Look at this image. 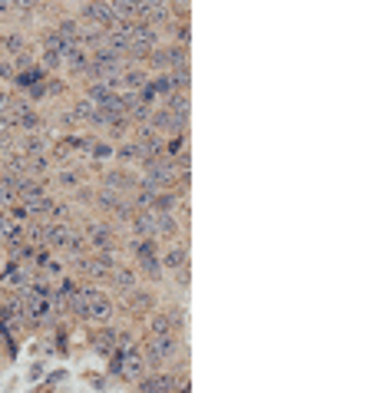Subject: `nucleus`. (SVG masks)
Wrapping results in <instances>:
<instances>
[{"label": "nucleus", "mask_w": 370, "mask_h": 393, "mask_svg": "<svg viewBox=\"0 0 370 393\" xmlns=\"http://www.w3.org/2000/svg\"><path fill=\"white\" fill-rule=\"evenodd\" d=\"M79 231H83V238H87L89 252H106V248H120V252H122L120 228H116L109 219H103V215L83 219V221H79Z\"/></svg>", "instance_id": "obj_1"}, {"label": "nucleus", "mask_w": 370, "mask_h": 393, "mask_svg": "<svg viewBox=\"0 0 370 393\" xmlns=\"http://www.w3.org/2000/svg\"><path fill=\"white\" fill-rule=\"evenodd\" d=\"M30 44V37L20 30V27H7V30H0V56H17L20 50H27Z\"/></svg>", "instance_id": "obj_11"}, {"label": "nucleus", "mask_w": 370, "mask_h": 393, "mask_svg": "<svg viewBox=\"0 0 370 393\" xmlns=\"http://www.w3.org/2000/svg\"><path fill=\"white\" fill-rule=\"evenodd\" d=\"M77 17H79V23H96V27H103V30H109L113 23L120 20L116 11L109 7V0H79Z\"/></svg>", "instance_id": "obj_5"}, {"label": "nucleus", "mask_w": 370, "mask_h": 393, "mask_svg": "<svg viewBox=\"0 0 370 393\" xmlns=\"http://www.w3.org/2000/svg\"><path fill=\"white\" fill-rule=\"evenodd\" d=\"M53 169H56V165H53V159H50V153L27 155V175H33V179H46Z\"/></svg>", "instance_id": "obj_18"}, {"label": "nucleus", "mask_w": 370, "mask_h": 393, "mask_svg": "<svg viewBox=\"0 0 370 393\" xmlns=\"http://www.w3.org/2000/svg\"><path fill=\"white\" fill-rule=\"evenodd\" d=\"M103 40H106V30H103V27H96V23H83V27H79L77 44L83 46V50H96V46H103Z\"/></svg>", "instance_id": "obj_17"}, {"label": "nucleus", "mask_w": 370, "mask_h": 393, "mask_svg": "<svg viewBox=\"0 0 370 393\" xmlns=\"http://www.w3.org/2000/svg\"><path fill=\"white\" fill-rule=\"evenodd\" d=\"M165 334H175L172 324H169V317H165L162 304L155 307V311H149V314L142 317V334L139 337H165Z\"/></svg>", "instance_id": "obj_10"}, {"label": "nucleus", "mask_w": 370, "mask_h": 393, "mask_svg": "<svg viewBox=\"0 0 370 393\" xmlns=\"http://www.w3.org/2000/svg\"><path fill=\"white\" fill-rule=\"evenodd\" d=\"M165 60H169V70L179 63H189V46L182 44H165Z\"/></svg>", "instance_id": "obj_27"}, {"label": "nucleus", "mask_w": 370, "mask_h": 393, "mask_svg": "<svg viewBox=\"0 0 370 393\" xmlns=\"http://www.w3.org/2000/svg\"><path fill=\"white\" fill-rule=\"evenodd\" d=\"M11 13H13V4L11 0H0V20H7Z\"/></svg>", "instance_id": "obj_35"}, {"label": "nucleus", "mask_w": 370, "mask_h": 393, "mask_svg": "<svg viewBox=\"0 0 370 393\" xmlns=\"http://www.w3.org/2000/svg\"><path fill=\"white\" fill-rule=\"evenodd\" d=\"M136 271H139L142 281H149L153 288H162L165 284V271H162V264H159V255H142V258H136Z\"/></svg>", "instance_id": "obj_12"}, {"label": "nucleus", "mask_w": 370, "mask_h": 393, "mask_svg": "<svg viewBox=\"0 0 370 393\" xmlns=\"http://www.w3.org/2000/svg\"><path fill=\"white\" fill-rule=\"evenodd\" d=\"M11 202H17V195H13L11 188L4 186V179H0V208H7V205H11Z\"/></svg>", "instance_id": "obj_33"}, {"label": "nucleus", "mask_w": 370, "mask_h": 393, "mask_svg": "<svg viewBox=\"0 0 370 393\" xmlns=\"http://www.w3.org/2000/svg\"><path fill=\"white\" fill-rule=\"evenodd\" d=\"M70 110H73V116H77L79 126H87L89 116H93V110H96V106H93V103H89L87 96H77L73 103H70Z\"/></svg>", "instance_id": "obj_25"}, {"label": "nucleus", "mask_w": 370, "mask_h": 393, "mask_svg": "<svg viewBox=\"0 0 370 393\" xmlns=\"http://www.w3.org/2000/svg\"><path fill=\"white\" fill-rule=\"evenodd\" d=\"M13 4V13H33L40 7V0H11Z\"/></svg>", "instance_id": "obj_32"}, {"label": "nucleus", "mask_w": 370, "mask_h": 393, "mask_svg": "<svg viewBox=\"0 0 370 393\" xmlns=\"http://www.w3.org/2000/svg\"><path fill=\"white\" fill-rule=\"evenodd\" d=\"M44 89H46V99H63L66 93H70V79H63L60 73H53V77H46L44 79Z\"/></svg>", "instance_id": "obj_22"}, {"label": "nucleus", "mask_w": 370, "mask_h": 393, "mask_svg": "<svg viewBox=\"0 0 370 393\" xmlns=\"http://www.w3.org/2000/svg\"><path fill=\"white\" fill-rule=\"evenodd\" d=\"M159 103H162L169 112H182V110H189V106H192V96H189V89H172V93H169V96H162Z\"/></svg>", "instance_id": "obj_21"}, {"label": "nucleus", "mask_w": 370, "mask_h": 393, "mask_svg": "<svg viewBox=\"0 0 370 393\" xmlns=\"http://www.w3.org/2000/svg\"><path fill=\"white\" fill-rule=\"evenodd\" d=\"M162 311H165V317H169V324H172L175 334H185V328H189V311H185V301H169V304L162 301Z\"/></svg>", "instance_id": "obj_16"}, {"label": "nucleus", "mask_w": 370, "mask_h": 393, "mask_svg": "<svg viewBox=\"0 0 370 393\" xmlns=\"http://www.w3.org/2000/svg\"><path fill=\"white\" fill-rule=\"evenodd\" d=\"M159 264H162L165 278H172L175 271L189 268V264H192V258H189V235H182V238H172V241H165L162 248H159Z\"/></svg>", "instance_id": "obj_3"}, {"label": "nucleus", "mask_w": 370, "mask_h": 393, "mask_svg": "<svg viewBox=\"0 0 370 393\" xmlns=\"http://www.w3.org/2000/svg\"><path fill=\"white\" fill-rule=\"evenodd\" d=\"M11 96H13V93H7V89L0 86V112H7V110H11Z\"/></svg>", "instance_id": "obj_34"}, {"label": "nucleus", "mask_w": 370, "mask_h": 393, "mask_svg": "<svg viewBox=\"0 0 370 393\" xmlns=\"http://www.w3.org/2000/svg\"><path fill=\"white\" fill-rule=\"evenodd\" d=\"M7 225H11V215H7V208H0V235L7 231Z\"/></svg>", "instance_id": "obj_36"}, {"label": "nucleus", "mask_w": 370, "mask_h": 393, "mask_svg": "<svg viewBox=\"0 0 370 393\" xmlns=\"http://www.w3.org/2000/svg\"><path fill=\"white\" fill-rule=\"evenodd\" d=\"M129 44L142 46V50H153V46L165 44V37H162V30H159V27H153V23H146V20H132Z\"/></svg>", "instance_id": "obj_9"}, {"label": "nucleus", "mask_w": 370, "mask_h": 393, "mask_svg": "<svg viewBox=\"0 0 370 393\" xmlns=\"http://www.w3.org/2000/svg\"><path fill=\"white\" fill-rule=\"evenodd\" d=\"M40 274H46V278H60V274H66V264L53 255V258H50V262L44 264V271H40Z\"/></svg>", "instance_id": "obj_31"}, {"label": "nucleus", "mask_w": 370, "mask_h": 393, "mask_svg": "<svg viewBox=\"0 0 370 393\" xmlns=\"http://www.w3.org/2000/svg\"><path fill=\"white\" fill-rule=\"evenodd\" d=\"M37 63H40V66L46 70V77H53V73H63V56L53 53V50H40Z\"/></svg>", "instance_id": "obj_23"}, {"label": "nucleus", "mask_w": 370, "mask_h": 393, "mask_svg": "<svg viewBox=\"0 0 370 393\" xmlns=\"http://www.w3.org/2000/svg\"><path fill=\"white\" fill-rule=\"evenodd\" d=\"M99 357H113L116 350V324H96V337H93Z\"/></svg>", "instance_id": "obj_15"}, {"label": "nucleus", "mask_w": 370, "mask_h": 393, "mask_svg": "<svg viewBox=\"0 0 370 393\" xmlns=\"http://www.w3.org/2000/svg\"><path fill=\"white\" fill-rule=\"evenodd\" d=\"M159 304H162L159 288H153V284H139L136 291L122 295V307H116V311L126 314V317H132V321H142V317L149 314V311H155Z\"/></svg>", "instance_id": "obj_2"}, {"label": "nucleus", "mask_w": 370, "mask_h": 393, "mask_svg": "<svg viewBox=\"0 0 370 393\" xmlns=\"http://www.w3.org/2000/svg\"><path fill=\"white\" fill-rule=\"evenodd\" d=\"M13 77H17V66H13L11 56H0V83H7L11 86Z\"/></svg>", "instance_id": "obj_29"}, {"label": "nucleus", "mask_w": 370, "mask_h": 393, "mask_svg": "<svg viewBox=\"0 0 370 393\" xmlns=\"http://www.w3.org/2000/svg\"><path fill=\"white\" fill-rule=\"evenodd\" d=\"M116 317H120V311H116V301L99 288L96 295L89 297V307H87V324H116Z\"/></svg>", "instance_id": "obj_7"}, {"label": "nucleus", "mask_w": 370, "mask_h": 393, "mask_svg": "<svg viewBox=\"0 0 370 393\" xmlns=\"http://www.w3.org/2000/svg\"><path fill=\"white\" fill-rule=\"evenodd\" d=\"M149 83H153L155 86V93H159V99L162 96H169V93H172V77H169V70H162V73H153V77H149Z\"/></svg>", "instance_id": "obj_28"}, {"label": "nucleus", "mask_w": 370, "mask_h": 393, "mask_svg": "<svg viewBox=\"0 0 370 393\" xmlns=\"http://www.w3.org/2000/svg\"><path fill=\"white\" fill-rule=\"evenodd\" d=\"M0 284L7 288V291H20L30 284V264H17V262H7V271L0 274Z\"/></svg>", "instance_id": "obj_13"}, {"label": "nucleus", "mask_w": 370, "mask_h": 393, "mask_svg": "<svg viewBox=\"0 0 370 393\" xmlns=\"http://www.w3.org/2000/svg\"><path fill=\"white\" fill-rule=\"evenodd\" d=\"M153 77V73H149V70H146V66H126V70H122L120 73V79H122V89H139L142 83H146V79Z\"/></svg>", "instance_id": "obj_19"}, {"label": "nucleus", "mask_w": 370, "mask_h": 393, "mask_svg": "<svg viewBox=\"0 0 370 393\" xmlns=\"http://www.w3.org/2000/svg\"><path fill=\"white\" fill-rule=\"evenodd\" d=\"M89 182V175L83 165H73V162H66V165H56L53 172H50V186L60 188L63 195H70V192H77L79 186H87Z\"/></svg>", "instance_id": "obj_6"}, {"label": "nucleus", "mask_w": 370, "mask_h": 393, "mask_svg": "<svg viewBox=\"0 0 370 393\" xmlns=\"http://www.w3.org/2000/svg\"><path fill=\"white\" fill-rule=\"evenodd\" d=\"M153 110H155V106H146V103H139V99H136L129 110H126V120H129L132 126H142V122H149Z\"/></svg>", "instance_id": "obj_24"}, {"label": "nucleus", "mask_w": 370, "mask_h": 393, "mask_svg": "<svg viewBox=\"0 0 370 393\" xmlns=\"http://www.w3.org/2000/svg\"><path fill=\"white\" fill-rule=\"evenodd\" d=\"M11 60H13V66H17V70H27V66L37 63V53H33V46H27V50H20V53L11 56Z\"/></svg>", "instance_id": "obj_30"}, {"label": "nucleus", "mask_w": 370, "mask_h": 393, "mask_svg": "<svg viewBox=\"0 0 370 393\" xmlns=\"http://www.w3.org/2000/svg\"><path fill=\"white\" fill-rule=\"evenodd\" d=\"M106 284L122 297V295H129V291H136V288L142 284V278H139V271H136V264H122L120 262L113 271H109V281Z\"/></svg>", "instance_id": "obj_8"}, {"label": "nucleus", "mask_w": 370, "mask_h": 393, "mask_svg": "<svg viewBox=\"0 0 370 393\" xmlns=\"http://www.w3.org/2000/svg\"><path fill=\"white\" fill-rule=\"evenodd\" d=\"M96 186L113 188V192H120V195H129V192H136V186H139V172H132L129 165H120V169H99Z\"/></svg>", "instance_id": "obj_4"}, {"label": "nucleus", "mask_w": 370, "mask_h": 393, "mask_svg": "<svg viewBox=\"0 0 370 393\" xmlns=\"http://www.w3.org/2000/svg\"><path fill=\"white\" fill-rule=\"evenodd\" d=\"M169 77H172V86L175 89H189V83H192V66L189 63H179L169 70Z\"/></svg>", "instance_id": "obj_26"}, {"label": "nucleus", "mask_w": 370, "mask_h": 393, "mask_svg": "<svg viewBox=\"0 0 370 393\" xmlns=\"http://www.w3.org/2000/svg\"><path fill=\"white\" fill-rule=\"evenodd\" d=\"M53 27H56V33H60V37H66V40H77V37H79V27H83V23H79L77 13H60Z\"/></svg>", "instance_id": "obj_20"}, {"label": "nucleus", "mask_w": 370, "mask_h": 393, "mask_svg": "<svg viewBox=\"0 0 370 393\" xmlns=\"http://www.w3.org/2000/svg\"><path fill=\"white\" fill-rule=\"evenodd\" d=\"M87 63H89V50H83V46H73V50L63 56V73H66V79H79V77H83V70H87Z\"/></svg>", "instance_id": "obj_14"}]
</instances>
